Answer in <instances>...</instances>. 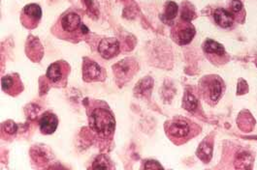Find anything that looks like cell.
I'll list each match as a JSON object with an SVG mask.
<instances>
[{
    "instance_id": "obj_1",
    "label": "cell",
    "mask_w": 257,
    "mask_h": 170,
    "mask_svg": "<svg viewBox=\"0 0 257 170\" xmlns=\"http://www.w3.org/2000/svg\"><path fill=\"white\" fill-rule=\"evenodd\" d=\"M114 117L106 108H95L90 116V126L101 136H110L114 130Z\"/></svg>"
},
{
    "instance_id": "obj_2",
    "label": "cell",
    "mask_w": 257,
    "mask_h": 170,
    "mask_svg": "<svg viewBox=\"0 0 257 170\" xmlns=\"http://www.w3.org/2000/svg\"><path fill=\"white\" fill-rule=\"evenodd\" d=\"M195 28L191 24H189V22L183 20V22H179L176 26L173 31V38L179 44L184 46L191 42V40L195 36Z\"/></svg>"
},
{
    "instance_id": "obj_3",
    "label": "cell",
    "mask_w": 257,
    "mask_h": 170,
    "mask_svg": "<svg viewBox=\"0 0 257 170\" xmlns=\"http://www.w3.org/2000/svg\"><path fill=\"white\" fill-rule=\"evenodd\" d=\"M60 26L65 35H75L77 32L82 33L81 18L75 12H67L63 14L60 20Z\"/></svg>"
},
{
    "instance_id": "obj_4",
    "label": "cell",
    "mask_w": 257,
    "mask_h": 170,
    "mask_svg": "<svg viewBox=\"0 0 257 170\" xmlns=\"http://www.w3.org/2000/svg\"><path fill=\"white\" fill-rule=\"evenodd\" d=\"M25 18L23 24L28 28H34L37 26L39 20L42 18V10L41 7L37 4H29L27 5L22 14V18Z\"/></svg>"
},
{
    "instance_id": "obj_5",
    "label": "cell",
    "mask_w": 257,
    "mask_h": 170,
    "mask_svg": "<svg viewBox=\"0 0 257 170\" xmlns=\"http://www.w3.org/2000/svg\"><path fill=\"white\" fill-rule=\"evenodd\" d=\"M205 85V94L213 102H216L222 94L223 84L221 80L217 76H212L206 80Z\"/></svg>"
},
{
    "instance_id": "obj_6",
    "label": "cell",
    "mask_w": 257,
    "mask_h": 170,
    "mask_svg": "<svg viewBox=\"0 0 257 170\" xmlns=\"http://www.w3.org/2000/svg\"><path fill=\"white\" fill-rule=\"evenodd\" d=\"M98 52L105 59H112L119 52V42L114 38H106L98 46Z\"/></svg>"
},
{
    "instance_id": "obj_7",
    "label": "cell",
    "mask_w": 257,
    "mask_h": 170,
    "mask_svg": "<svg viewBox=\"0 0 257 170\" xmlns=\"http://www.w3.org/2000/svg\"><path fill=\"white\" fill-rule=\"evenodd\" d=\"M67 64L65 62L59 61L53 63L47 71V78L49 80H51L53 84H59L63 78L66 76L67 72L64 71V67H66Z\"/></svg>"
},
{
    "instance_id": "obj_8",
    "label": "cell",
    "mask_w": 257,
    "mask_h": 170,
    "mask_svg": "<svg viewBox=\"0 0 257 170\" xmlns=\"http://www.w3.org/2000/svg\"><path fill=\"white\" fill-rule=\"evenodd\" d=\"M168 134L176 138H184L190 134V127L184 120H175L168 126Z\"/></svg>"
},
{
    "instance_id": "obj_9",
    "label": "cell",
    "mask_w": 257,
    "mask_h": 170,
    "mask_svg": "<svg viewBox=\"0 0 257 170\" xmlns=\"http://www.w3.org/2000/svg\"><path fill=\"white\" fill-rule=\"evenodd\" d=\"M214 18L215 24L222 28H229L234 24V16L223 8L215 9Z\"/></svg>"
},
{
    "instance_id": "obj_10",
    "label": "cell",
    "mask_w": 257,
    "mask_h": 170,
    "mask_svg": "<svg viewBox=\"0 0 257 170\" xmlns=\"http://www.w3.org/2000/svg\"><path fill=\"white\" fill-rule=\"evenodd\" d=\"M57 124H58V120L57 116L50 112L43 114L39 122L40 130L44 134H51L55 132L57 130Z\"/></svg>"
},
{
    "instance_id": "obj_11",
    "label": "cell",
    "mask_w": 257,
    "mask_h": 170,
    "mask_svg": "<svg viewBox=\"0 0 257 170\" xmlns=\"http://www.w3.org/2000/svg\"><path fill=\"white\" fill-rule=\"evenodd\" d=\"M101 70L102 69L98 66L97 63L86 59V62L84 63V71H83L85 80L91 82V80H97L98 78H100L101 72H102Z\"/></svg>"
},
{
    "instance_id": "obj_12",
    "label": "cell",
    "mask_w": 257,
    "mask_h": 170,
    "mask_svg": "<svg viewBox=\"0 0 257 170\" xmlns=\"http://www.w3.org/2000/svg\"><path fill=\"white\" fill-rule=\"evenodd\" d=\"M20 80L18 78H14L12 76H6L2 78V89L3 91L7 92L8 94L12 93H17L22 90V84L17 85V82H19Z\"/></svg>"
},
{
    "instance_id": "obj_13",
    "label": "cell",
    "mask_w": 257,
    "mask_h": 170,
    "mask_svg": "<svg viewBox=\"0 0 257 170\" xmlns=\"http://www.w3.org/2000/svg\"><path fill=\"white\" fill-rule=\"evenodd\" d=\"M203 48L207 54L217 56L219 57L224 56L226 54L223 46L215 42L214 40H210V39L207 40L204 44Z\"/></svg>"
},
{
    "instance_id": "obj_14",
    "label": "cell",
    "mask_w": 257,
    "mask_h": 170,
    "mask_svg": "<svg viewBox=\"0 0 257 170\" xmlns=\"http://www.w3.org/2000/svg\"><path fill=\"white\" fill-rule=\"evenodd\" d=\"M179 12V7L178 5L173 2V1H169L166 3L165 5V11H164V14L161 16V18L164 16V18H162L163 22H171L173 20Z\"/></svg>"
},
{
    "instance_id": "obj_15",
    "label": "cell",
    "mask_w": 257,
    "mask_h": 170,
    "mask_svg": "<svg viewBox=\"0 0 257 170\" xmlns=\"http://www.w3.org/2000/svg\"><path fill=\"white\" fill-rule=\"evenodd\" d=\"M195 16H196V13L194 11V7L188 3H185L181 13L182 20L191 22L193 18H195Z\"/></svg>"
},
{
    "instance_id": "obj_16",
    "label": "cell",
    "mask_w": 257,
    "mask_h": 170,
    "mask_svg": "<svg viewBox=\"0 0 257 170\" xmlns=\"http://www.w3.org/2000/svg\"><path fill=\"white\" fill-rule=\"evenodd\" d=\"M197 104H198L197 99L191 93L186 94L185 100H184V106H185L186 110L194 112L197 108Z\"/></svg>"
},
{
    "instance_id": "obj_17",
    "label": "cell",
    "mask_w": 257,
    "mask_h": 170,
    "mask_svg": "<svg viewBox=\"0 0 257 170\" xmlns=\"http://www.w3.org/2000/svg\"><path fill=\"white\" fill-rule=\"evenodd\" d=\"M211 154H212V147L209 144H207L206 142L202 143L199 147V150H198V156H200L202 160L208 162L212 156Z\"/></svg>"
},
{
    "instance_id": "obj_18",
    "label": "cell",
    "mask_w": 257,
    "mask_h": 170,
    "mask_svg": "<svg viewBox=\"0 0 257 170\" xmlns=\"http://www.w3.org/2000/svg\"><path fill=\"white\" fill-rule=\"evenodd\" d=\"M243 3L240 0H232L230 4V10L233 16L234 14H239L243 10Z\"/></svg>"
},
{
    "instance_id": "obj_19",
    "label": "cell",
    "mask_w": 257,
    "mask_h": 170,
    "mask_svg": "<svg viewBox=\"0 0 257 170\" xmlns=\"http://www.w3.org/2000/svg\"><path fill=\"white\" fill-rule=\"evenodd\" d=\"M110 166L108 164V160L104 156H98L93 164V168H109Z\"/></svg>"
},
{
    "instance_id": "obj_20",
    "label": "cell",
    "mask_w": 257,
    "mask_h": 170,
    "mask_svg": "<svg viewBox=\"0 0 257 170\" xmlns=\"http://www.w3.org/2000/svg\"><path fill=\"white\" fill-rule=\"evenodd\" d=\"M145 168L146 170H157V168H162V166L156 162V160H149L146 162L145 164Z\"/></svg>"
},
{
    "instance_id": "obj_21",
    "label": "cell",
    "mask_w": 257,
    "mask_h": 170,
    "mask_svg": "<svg viewBox=\"0 0 257 170\" xmlns=\"http://www.w3.org/2000/svg\"><path fill=\"white\" fill-rule=\"evenodd\" d=\"M81 30H82V33H83V34H86V33L88 32V28H86L85 24H82V28H81Z\"/></svg>"
},
{
    "instance_id": "obj_22",
    "label": "cell",
    "mask_w": 257,
    "mask_h": 170,
    "mask_svg": "<svg viewBox=\"0 0 257 170\" xmlns=\"http://www.w3.org/2000/svg\"><path fill=\"white\" fill-rule=\"evenodd\" d=\"M256 64H257V62H256Z\"/></svg>"
}]
</instances>
